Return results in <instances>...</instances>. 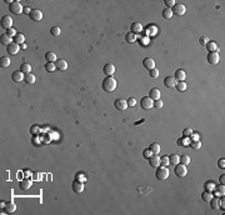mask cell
I'll list each match as a JSON object with an SVG mask.
<instances>
[{
    "label": "cell",
    "mask_w": 225,
    "mask_h": 215,
    "mask_svg": "<svg viewBox=\"0 0 225 215\" xmlns=\"http://www.w3.org/2000/svg\"><path fill=\"white\" fill-rule=\"evenodd\" d=\"M10 65V59L8 56H1L0 58V66L1 68H8Z\"/></svg>",
    "instance_id": "32"
},
{
    "label": "cell",
    "mask_w": 225,
    "mask_h": 215,
    "mask_svg": "<svg viewBox=\"0 0 225 215\" xmlns=\"http://www.w3.org/2000/svg\"><path fill=\"white\" fill-rule=\"evenodd\" d=\"M45 59L48 60V63H55L58 59H56V54L54 51H48L45 54Z\"/></svg>",
    "instance_id": "27"
},
{
    "label": "cell",
    "mask_w": 225,
    "mask_h": 215,
    "mask_svg": "<svg viewBox=\"0 0 225 215\" xmlns=\"http://www.w3.org/2000/svg\"><path fill=\"white\" fill-rule=\"evenodd\" d=\"M164 85L166 88H169V89H173V88H175V85H176V80H175L174 77H166L164 79Z\"/></svg>",
    "instance_id": "15"
},
{
    "label": "cell",
    "mask_w": 225,
    "mask_h": 215,
    "mask_svg": "<svg viewBox=\"0 0 225 215\" xmlns=\"http://www.w3.org/2000/svg\"><path fill=\"white\" fill-rule=\"evenodd\" d=\"M176 144L179 145V146H185V145H188L189 144V141H188V138H179L178 139V141H176Z\"/></svg>",
    "instance_id": "39"
},
{
    "label": "cell",
    "mask_w": 225,
    "mask_h": 215,
    "mask_svg": "<svg viewBox=\"0 0 225 215\" xmlns=\"http://www.w3.org/2000/svg\"><path fill=\"white\" fill-rule=\"evenodd\" d=\"M149 75H150V78L156 79L158 77H159V70H158L156 68H154V69H151V70H149Z\"/></svg>",
    "instance_id": "43"
},
{
    "label": "cell",
    "mask_w": 225,
    "mask_h": 215,
    "mask_svg": "<svg viewBox=\"0 0 225 215\" xmlns=\"http://www.w3.org/2000/svg\"><path fill=\"white\" fill-rule=\"evenodd\" d=\"M149 164L153 168H158L160 166V157H158V154H153L151 157L149 158Z\"/></svg>",
    "instance_id": "12"
},
{
    "label": "cell",
    "mask_w": 225,
    "mask_h": 215,
    "mask_svg": "<svg viewBox=\"0 0 225 215\" xmlns=\"http://www.w3.org/2000/svg\"><path fill=\"white\" fill-rule=\"evenodd\" d=\"M208 63L211 65H216L219 63V54L218 53H209L208 54Z\"/></svg>",
    "instance_id": "11"
},
{
    "label": "cell",
    "mask_w": 225,
    "mask_h": 215,
    "mask_svg": "<svg viewBox=\"0 0 225 215\" xmlns=\"http://www.w3.org/2000/svg\"><path fill=\"white\" fill-rule=\"evenodd\" d=\"M24 77H25V74H24V73H22V71H20V70H18V71H14V73H12V75H11L12 80H14V81H16V83H19V81H23Z\"/></svg>",
    "instance_id": "19"
},
{
    "label": "cell",
    "mask_w": 225,
    "mask_h": 215,
    "mask_svg": "<svg viewBox=\"0 0 225 215\" xmlns=\"http://www.w3.org/2000/svg\"><path fill=\"white\" fill-rule=\"evenodd\" d=\"M31 20H34V22H40L41 19H43V13H41L39 9H33L31 13L29 14Z\"/></svg>",
    "instance_id": "8"
},
{
    "label": "cell",
    "mask_w": 225,
    "mask_h": 215,
    "mask_svg": "<svg viewBox=\"0 0 225 215\" xmlns=\"http://www.w3.org/2000/svg\"><path fill=\"white\" fill-rule=\"evenodd\" d=\"M149 150L151 151V154H159L160 153V145L158 144V143H153V144L149 146Z\"/></svg>",
    "instance_id": "30"
},
{
    "label": "cell",
    "mask_w": 225,
    "mask_h": 215,
    "mask_svg": "<svg viewBox=\"0 0 225 215\" xmlns=\"http://www.w3.org/2000/svg\"><path fill=\"white\" fill-rule=\"evenodd\" d=\"M175 88H176L179 91H185L186 90V84L184 81H179L176 85H175Z\"/></svg>",
    "instance_id": "42"
},
{
    "label": "cell",
    "mask_w": 225,
    "mask_h": 215,
    "mask_svg": "<svg viewBox=\"0 0 225 215\" xmlns=\"http://www.w3.org/2000/svg\"><path fill=\"white\" fill-rule=\"evenodd\" d=\"M31 180L30 179H23L22 181L19 183V188L22 189V190H28V189L31 188Z\"/></svg>",
    "instance_id": "18"
},
{
    "label": "cell",
    "mask_w": 225,
    "mask_h": 215,
    "mask_svg": "<svg viewBox=\"0 0 225 215\" xmlns=\"http://www.w3.org/2000/svg\"><path fill=\"white\" fill-rule=\"evenodd\" d=\"M224 193H225V189H224V185L222 184L220 186H218V194L219 195H224Z\"/></svg>",
    "instance_id": "53"
},
{
    "label": "cell",
    "mask_w": 225,
    "mask_h": 215,
    "mask_svg": "<svg viewBox=\"0 0 225 215\" xmlns=\"http://www.w3.org/2000/svg\"><path fill=\"white\" fill-rule=\"evenodd\" d=\"M190 146L193 148V149H195V150H199L200 148H201V143H200L199 140H194V141L190 143Z\"/></svg>",
    "instance_id": "44"
},
{
    "label": "cell",
    "mask_w": 225,
    "mask_h": 215,
    "mask_svg": "<svg viewBox=\"0 0 225 215\" xmlns=\"http://www.w3.org/2000/svg\"><path fill=\"white\" fill-rule=\"evenodd\" d=\"M199 43L201 45H206L208 43H209V39H208L206 36H201V38H200V40H199Z\"/></svg>",
    "instance_id": "49"
},
{
    "label": "cell",
    "mask_w": 225,
    "mask_h": 215,
    "mask_svg": "<svg viewBox=\"0 0 225 215\" xmlns=\"http://www.w3.org/2000/svg\"><path fill=\"white\" fill-rule=\"evenodd\" d=\"M103 71L106 77H112V74H114V71H115V66L112 64H105L103 68Z\"/></svg>",
    "instance_id": "16"
},
{
    "label": "cell",
    "mask_w": 225,
    "mask_h": 215,
    "mask_svg": "<svg viewBox=\"0 0 225 215\" xmlns=\"http://www.w3.org/2000/svg\"><path fill=\"white\" fill-rule=\"evenodd\" d=\"M212 198V193L209 191V190H205V191H203L201 193V199L204 201H210V199Z\"/></svg>",
    "instance_id": "35"
},
{
    "label": "cell",
    "mask_w": 225,
    "mask_h": 215,
    "mask_svg": "<svg viewBox=\"0 0 225 215\" xmlns=\"http://www.w3.org/2000/svg\"><path fill=\"white\" fill-rule=\"evenodd\" d=\"M50 34L53 36H59L60 35V28L59 26H53L50 29Z\"/></svg>",
    "instance_id": "40"
},
{
    "label": "cell",
    "mask_w": 225,
    "mask_h": 215,
    "mask_svg": "<svg viewBox=\"0 0 225 215\" xmlns=\"http://www.w3.org/2000/svg\"><path fill=\"white\" fill-rule=\"evenodd\" d=\"M143 155H144V158H147V159H149V158H150V157H151V155H153V154H151V151H150V150H149V148H148V149H145V150L143 151Z\"/></svg>",
    "instance_id": "50"
},
{
    "label": "cell",
    "mask_w": 225,
    "mask_h": 215,
    "mask_svg": "<svg viewBox=\"0 0 225 215\" xmlns=\"http://www.w3.org/2000/svg\"><path fill=\"white\" fill-rule=\"evenodd\" d=\"M209 203H210V206L212 209H219L220 208V199H219V198H214V196H212Z\"/></svg>",
    "instance_id": "28"
},
{
    "label": "cell",
    "mask_w": 225,
    "mask_h": 215,
    "mask_svg": "<svg viewBox=\"0 0 225 215\" xmlns=\"http://www.w3.org/2000/svg\"><path fill=\"white\" fill-rule=\"evenodd\" d=\"M23 9H24V6H22V4H20L19 1H14L12 4H10V6H9V10L12 13V14H16V15L22 14Z\"/></svg>",
    "instance_id": "5"
},
{
    "label": "cell",
    "mask_w": 225,
    "mask_h": 215,
    "mask_svg": "<svg viewBox=\"0 0 225 215\" xmlns=\"http://www.w3.org/2000/svg\"><path fill=\"white\" fill-rule=\"evenodd\" d=\"M101 86H103V89L105 91L111 93V91H114L116 89V80L112 77H106L105 79L103 80Z\"/></svg>",
    "instance_id": "1"
},
{
    "label": "cell",
    "mask_w": 225,
    "mask_h": 215,
    "mask_svg": "<svg viewBox=\"0 0 225 215\" xmlns=\"http://www.w3.org/2000/svg\"><path fill=\"white\" fill-rule=\"evenodd\" d=\"M30 13H31V8H30V6H24V9H23V14L29 15Z\"/></svg>",
    "instance_id": "54"
},
{
    "label": "cell",
    "mask_w": 225,
    "mask_h": 215,
    "mask_svg": "<svg viewBox=\"0 0 225 215\" xmlns=\"http://www.w3.org/2000/svg\"><path fill=\"white\" fill-rule=\"evenodd\" d=\"M12 39L10 36H8L6 34H4V35H1V38H0V43H1L3 45H6V46H9L12 41H11Z\"/></svg>",
    "instance_id": "29"
},
{
    "label": "cell",
    "mask_w": 225,
    "mask_h": 215,
    "mask_svg": "<svg viewBox=\"0 0 225 215\" xmlns=\"http://www.w3.org/2000/svg\"><path fill=\"white\" fill-rule=\"evenodd\" d=\"M24 81L29 84V85H33V84L35 83V75L34 74H31V73H29V74H25V77H24Z\"/></svg>",
    "instance_id": "23"
},
{
    "label": "cell",
    "mask_w": 225,
    "mask_h": 215,
    "mask_svg": "<svg viewBox=\"0 0 225 215\" xmlns=\"http://www.w3.org/2000/svg\"><path fill=\"white\" fill-rule=\"evenodd\" d=\"M154 108H156V109H161L162 108V102L160 99L154 100Z\"/></svg>",
    "instance_id": "47"
},
{
    "label": "cell",
    "mask_w": 225,
    "mask_h": 215,
    "mask_svg": "<svg viewBox=\"0 0 225 215\" xmlns=\"http://www.w3.org/2000/svg\"><path fill=\"white\" fill-rule=\"evenodd\" d=\"M114 106L118 109V110H125V109L128 108V103H126V100L119 98V99H116L114 102Z\"/></svg>",
    "instance_id": "10"
},
{
    "label": "cell",
    "mask_w": 225,
    "mask_h": 215,
    "mask_svg": "<svg viewBox=\"0 0 225 215\" xmlns=\"http://www.w3.org/2000/svg\"><path fill=\"white\" fill-rule=\"evenodd\" d=\"M160 165H162V166H168L169 165V157H162V158H160Z\"/></svg>",
    "instance_id": "45"
},
{
    "label": "cell",
    "mask_w": 225,
    "mask_h": 215,
    "mask_svg": "<svg viewBox=\"0 0 225 215\" xmlns=\"http://www.w3.org/2000/svg\"><path fill=\"white\" fill-rule=\"evenodd\" d=\"M224 178H225V175H222V176H220V178H219V181H220V184H223V185H224V180H225Z\"/></svg>",
    "instance_id": "55"
},
{
    "label": "cell",
    "mask_w": 225,
    "mask_h": 215,
    "mask_svg": "<svg viewBox=\"0 0 225 215\" xmlns=\"http://www.w3.org/2000/svg\"><path fill=\"white\" fill-rule=\"evenodd\" d=\"M164 3H165V5H166V6L170 8V9H172V8L175 5V4H176V3L174 1V0H164Z\"/></svg>",
    "instance_id": "48"
},
{
    "label": "cell",
    "mask_w": 225,
    "mask_h": 215,
    "mask_svg": "<svg viewBox=\"0 0 225 215\" xmlns=\"http://www.w3.org/2000/svg\"><path fill=\"white\" fill-rule=\"evenodd\" d=\"M55 69H56L55 63H47V64H45V70H47L48 73H53Z\"/></svg>",
    "instance_id": "37"
},
{
    "label": "cell",
    "mask_w": 225,
    "mask_h": 215,
    "mask_svg": "<svg viewBox=\"0 0 225 215\" xmlns=\"http://www.w3.org/2000/svg\"><path fill=\"white\" fill-rule=\"evenodd\" d=\"M140 105L143 109H145V110H149V109H151L154 106V102H153L151 98H149V96H144V98H141V100H140Z\"/></svg>",
    "instance_id": "4"
},
{
    "label": "cell",
    "mask_w": 225,
    "mask_h": 215,
    "mask_svg": "<svg viewBox=\"0 0 225 215\" xmlns=\"http://www.w3.org/2000/svg\"><path fill=\"white\" fill-rule=\"evenodd\" d=\"M218 168H220V169H224L225 168V160L223 158L218 160Z\"/></svg>",
    "instance_id": "51"
},
{
    "label": "cell",
    "mask_w": 225,
    "mask_h": 215,
    "mask_svg": "<svg viewBox=\"0 0 225 215\" xmlns=\"http://www.w3.org/2000/svg\"><path fill=\"white\" fill-rule=\"evenodd\" d=\"M125 40H126V43L129 44H131V43H134V41L136 40V35L134 34V33H128L126 35H125Z\"/></svg>",
    "instance_id": "34"
},
{
    "label": "cell",
    "mask_w": 225,
    "mask_h": 215,
    "mask_svg": "<svg viewBox=\"0 0 225 215\" xmlns=\"http://www.w3.org/2000/svg\"><path fill=\"white\" fill-rule=\"evenodd\" d=\"M155 178L158 180H165L169 178V169L166 166H158V169L155 171Z\"/></svg>",
    "instance_id": "2"
},
{
    "label": "cell",
    "mask_w": 225,
    "mask_h": 215,
    "mask_svg": "<svg viewBox=\"0 0 225 215\" xmlns=\"http://www.w3.org/2000/svg\"><path fill=\"white\" fill-rule=\"evenodd\" d=\"M179 163L183 164V165H188V164L190 163L189 155H183V157H180V160H179Z\"/></svg>",
    "instance_id": "38"
},
{
    "label": "cell",
    "mask_w": 225,
    "mask_h": 215,
    "mask_svg": "<svg viewBox=\"0 0 225 215\" xmlns=\"http://www.w3.org/2000/svg\"><path fill=\"white\" fill-rule=\"evenodd\" d=\"M19 50H20V45H18L16 43H14V41H12V43L6 48V51H8V54H9V55H16Z\"/></svg>",
    "instance_id": "9"
},
{
    "label": "cell",
    "mask_w": 225,
    "mask_h": 215,
    "mask_svg": "<svg viewBox=\"0 0 225 215\" xmlns=\"http://www.w3.org/2000/svg\"><path fill=\"white\" fill-rule=\"evenodd\" d=\"M4 210H5V213H8V214H11V213H14L15 210H16V206H15V204L14 203H6L5 204V206H4Z\"/></svg>",
    "instance_id": "25"
},
{
    "label": "cell",
    "mask_w": 225,
    "mask_h": 215,
    "mask_svg": "<svg viewBox=\"0 0 225 215\" xmlns=\"http://www.w3.org/2000/svg\"><path fill=\"white\" fill-rule=\"evenodd\" d=\"M179 160H180V157H179L178 154H172L169 157V164H172V165H176V164H179Z\"/></svg>",
    "instance_id": "31"
},
{
    "label": "cell",
    "mask_w": 225,
    "mask_h": 215,
    "mask_svg": "<svg viewBox=\"0 0 225 215\" xmlns=\"http://www.w3.org/2000/svg\"><path fill=\"white\" fill-rule=\"evenodd\" d=\"M126 103H128V106H134V105L136 104V100H135L134 98H130Z\"/></svg>",
    "instance_id": "52"
},
{
    "label": "cell",
    "mask_w": 225,
    "mask_h": 215,
    "mask_svg": "<svg viewBox=\"0 0 225 215\" xmlns=\"http://www.w3.org/2000/svg\"><path fill=\"white\" fill-rule=\"evenodd\" d=\"M206 49L209 53H218V50H219L218 45H216L214 41H209V43L206 44Z\"/></svg>",
    "instance_id": "24"
},
{
    "label": "cell",
    "mask_w": 225,
    "mask_h": 215,
    "mask_svg": "<svg viewBox=\"0 0 225 215\" xmlns=\"http://www.w3.org/2000/svg\"><path fill=\"white\" fill-rule=\"evenodd\" d=\"M173 15H178V16H181V15H184L185 14V11H186V8L183 5V4H175V5L173 6Z\"/></svg>",
    "instance_id": "6"
},
{
    "label": "cell",
    "mask_w": 225,
    "mask_h": 215,
    "mask_svg": "<svg viewBox=\"0 0 225 215\" xmlns=\"http://www.w3.org/2000/svg\"><path fill=\"white\" fill-rule=\"evenodd\" d=\"M149 98H151L153 100H158L160 98V90L156 89V88H153L149 93Z\"/></svg>",
    "instance_id": "22"
},
{
    "label": "cell",
    "mask_w": 225,
    "mask_h": 215,
    "mask_svg": "<svg viewBox=\"0 0 225 215\" xmlns=\"http://www.w3.org/2000/svg\"><path fill=\"white\" fill-rule=\"evenodd\" d=\"M143 66L148 70H151V69L155 68V61H154L151 58H145L143 60Z\"/></svg>",
    "instance_id": "14"
},
{
    "label": "cell",
    "mask_w": 225,
    "mask_h": 215,
    "mask_svg": "<svg viewBox=\"0 0 225 215\" xmlns=\"http://www.w3.org/2000/svg\"><path fill=\"white\" fill-rule=\"evenodd\" d=\"M73 190L75 193H78V194H80L84 191V181H80V180H74L73 181Z\"/></svg>",
    "instance_id": "7"
},
{
    "label": "cell",
    "mask_w": 225,
    "mask_h": 215,
    "mask_svg": "<svg viewBox=\"0 0 225 215\" xmlns=\"http://www.w3.org/2000/svg\"><path fill=\"white\" fill-rule=\"evenodd\" d=\"M20 71L24 74H29L31 71V66L30 64H28V63H23L22 66H20Z\"/></svg>",
    "instance_id": "33"
},
{
    "label": "cell",
    "mask_w": 225,
    "mask_h": 215,
    "mask_svg": "<svg viewBox=\"0 0 225 215\" xmlns=\"http://www.w3.org/2000/svg\"><path fill=\"white\" fill-rule=\"evenodd\" d=\"M16 34H18V33H15L14 28H10V29H8V30H6V35L10 36V38H14Z\"/></svg>",
    "instance_id": "46"
},
{
    "label": "cell",
    "mask_w": 225,
    "mask_h": 215,
    "mask_svg": "<svg viewBox=\"0 0 225 215\" xmlns=\"http://www.w3.org/2000/svg\"><path fill=\"white\" fill-rule=\"evenodd\" d=\"M1 26L5 28L6 30L12 26V19L10 18V16H8V15L3 16V18H1Z\"/></svg>",
    "instance_id": "13"
},
{
    "label": "cell",
    "mask_w": 225,
    "mask_h": 215,
    "mask_svg": "<svg viewBox=\"0 0 225 215\" xmlns=\"http://www.w3.org/2000/svg\"><path fill=\"white\" fill-rule=\"evenodd\" d=\"M55 66H56L58 70L64 71V70L68 69V63H66L65 60H63V59H58V60L55 61Z\"/></svg>",
    "instance_id": "17"
},
{
    "label": "cell",
    "mask_w": 225,
    "mask_h": 215,
    "mask_svg": "<svg viewBox=\"0 0 225 215\" xmlns=\"http://www.w3.org/2000/svg\"><path fill=\"white\" fill-rule=\"evenodd\" d=\"M12 41L16 43L18 45H22V44H24V41H25V36L23 34H20V33H18V34L12 38Z\"/></svg>",
    "instance_id": "26"
},
{
    "label": "cell",
    "mask_w": 225,
    "mask_h": 215,
    "mask_svg": "<svg viewBox=\"0 0 225 215\" xmlns=\"http://www.w3.org/2000/svg\"><path fill=\"white\" fill-rule=\"evenodd\" d=\"M174 173L178 178H184V176L188 174V169H186V165H183V164H176L175 165V169H174Z\"/></svg>",
    "instance_id": "3"
},
{
    "label": "cell",
    "mask_w": 225,
    "mask_h": 215,
    "mask_svg": "<svg viewBox=\"0 0 225 215\" xmlns=\"http://www.w3.org/2000/svg\"><path fill=\"white\" fill-rule=\"evenodd\" d=\"M191 135H193V129L191 128H185L183 130V136L184 138H190Z\"/></svg>",
    "instance_id": "41"
},
{
    "label": "cell",
    "mask_w": 225,
    "mask_h": 215,
    "mask_svg": "<svg viewBox=\"0 0 225 215\" xmlns=\"http://www.w3.org/2000/svg\"><path fill=\"white\" fill-rule=\"evenodd\" d=\"M130 29H131V33H134V34L136 35V34H139V33L143 31V25H141L140 23H133Z\"/></svg>",
    "instance_id": "20"
},
{
    "label": "cell",
    "mask_w": 225,
    "mask_h": 215,
    "mask_svg": "<svg viewBox=\"0 0 225 215\" xmlns=\"http://www.w3.org/2000/svg\"><path fill=\"white\" fill-rule=\"evenodd\" d=\"M162 18L165 19H172L173 18V11L170 8H165L164 10H162Z\"/></svg>",
    "instance_id": "36"
},
{
    "label": "cell",
    "mask_w": 225,
    "mask_h": 215,
    "mask_svg": "<svg viewBox=\"0 0 225 215\" xmlns=\"http://www.w3.org/2000/svg\"><path fill=\"white\" fill-rule=\"evenodd\" d=\"M20 49H26V45H25V44H22V45H20Z\"/></svg>",
    "instance_id": "56"
},
{
    "label": "cell",
    "mask_w": 225,
    "mask_h": 215,
    "mask_svg": "<svg viewBox=\"0 0 225 215\" xmlns=\"http://www.w3.org/2000/svg\"><path fill=\"white\" fill-rule=\"evenodd\" d=\"M174 78H175V80H179V81H184L185 71L181 70V69H178L176 71H175V74H174Z\"/></svg>",
    "instance_id": "21"
}]
</instances>
